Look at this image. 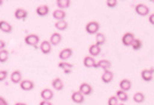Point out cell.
I'll return each instance as SVG.
<instances>
[{
	"label": "cell",
	"mask_w": 154,
	"mask_h": 105,
	"mask_svg": "<svg viewBox=\"0 0 154 105\" xmlns=\"http://www.w3.org/2000/svg\"><path fill=\"white\" fill-rule=\"evenodd\" d=\"M24 41H26V44L28 46H31L33 48H38V44L39 41H40V38H39L38 34H36V33H30V34L26 35Z\"/></svg>",
	"instance_id": "6da1fadb"
},
{
	"label": "cell",
	"mask_w": 154,
	"mask_h": 105,
	"mask_svg": "<svg viewBox=\"0 0 154 105\" xmlns=\"http://www.w3.org/2000/svg\"><path fill=\"white\" fill-rule=\"evenodd\" d=\"M99 30H100V24L97 21H90L85 25V31L89 34H97L99 33Z\"/></svg>",
	"instance_id": "7a4b0ae2"
},
{
	"label": "cell",
	"mask_w": 154,
	"mask_h": 105,
	"mask_svg": "<svg viewBox=\"0 0 154 105\" xmlns=\"http://www.w3.org/2000/svg\"><path fill=\"white\" fill-rule=\"evenodd\" d=\"M135 12L139 16H147L149 14V8L145 4H138L135 6Z\"/></svg>",
	"instance_id": "3957f363"
},
{
	"label": "cell",
	"mask_w": 154,
	"mask_h": 105,
	"mask_svg": "<svg viewBox=\"0 0 154 105\" xmlns=\"http://www.w3.org/2000/svg\"><path fill=\"white\" fill-rule=\"evenodd\" d=\"M135 34L132 32H125L122 35V44L125 47H131L132 45V41L135 40Z\"/></svg>",
	"instance_id": "277c9868"
},
{
	"label": "cell",
	"mask_w": 154,
	"mask_h": 105,
	"mask_svg": "<svg viewBox=\"0 0 154 105\" xmlns=\"http://www.w3.org/2000/svg\"><path fill=\"white\" fill-rule=\"evenodd\" d=\"M153 74H154V69H144L140 73V77L144 81H152L153 80Z\"/></svg>",
	"instance_id": "5b68a950"
},
{
	"label": "cell",
	"mask_w": 154,
	"mask_h": 105,
	"mask_svg": "<svg viewBox=\"0 0 154 105\" xmlns=\"http://www.w3.org/2000/svg\"><path fill=\"white\" fill-rule=\"evenodd\" d=\"M71 56H72V49L71 48H63L59 54V58L61 59V62H67Z\"/></svg>",
	"instance_id": "8992f818"
},
{
	"label": "cell",
	"mask_w": 154,
	"mask_h": 105,
	"mask_svg": "<svg viewBox=\"0 0 154 105\" xmlns=\"http://www.w3.org/2000/svg\"><path fill=\"white\" fill-rule=\"evenodd\" d=\"M79 92L83 94L84 96H89L92 94L93 92V88H92V86L90 84H88V82H82L81 85H79V89H78Z\"/></svg>",
	"instance_id": "52a82bcc"
},
{
	"label": "cell",
	"mask_w": 154,
	"mask_h": 105,
	"mask_svg": "<svg viewBox=\"0 0 154 105\" xmlns=\"http://www.w3.org/2000/svg\"><path fill=\"white\" fill-rule=\"evenodd\" d=\"M20 87H21L22 90L30 92V90H32V89L35 88V84H33V81L29 80V79H24V80H22V81L20 82Z\"/></svg>",
	"instance_id": "ba28073f"
},
{
	"label": "cell",
	"mask_w": 154,
	"mask_h": 105,
	"mask_svg": "<svg viewBox=\"0 0 154 105\" xmlns=\"http://www.w3.org/2000/svg\"><path fill=\"white\" fill-rule=\"evenodd\" d=\"M14 16L15 18L19 21H24L28 17V12L24 8H16V10L14 12Z\"/></svg>",
	"instance_id": "9c48e42d"
},
{
	"label": "cell",
	"mask_w": 154,
	"mask_h": 105,
	"mask_svg": "<svg viewBox=\"0 0 154 105\" xmlns=\"http://www.w3.org/2000/svg\"><path fill=\"white\" fill-rule=\"evenodd\" d=\"M40 97H42L43 101H50V102H51V99L54 97L53 90L50 89V88H45V89H43V90L40 92Z\"/></svg>",
	"instance_id": "30bf717a"
},
{
	"label": "cell",
	"mask_w": 154,
	"mask_h": 105,
	"mask_svg": "<svg viewBox=\"0 0 154 105\" xmlns=\"http://www.w3.org/2000/svg\"><path fill=\"white\" fill-rule=\"evenodd\" d=\"M84 96L82 92H72V94H71V101L74 102V103H76V104H82V103H84Z\"/></svg>",
	"instance_id": "8fae6325"
},
{
	"label": "cell",
	"mask_w": 154,
	"mask_h": 105,
	"mask_svg": "<svg viewBox=\"0 0 154 105\" xmlns=\"http://www.w3.org/2000/svg\"><path fill=\"white\" fill-rule=\"evenodd\" d=\"M40 52H43V54H50L52 52V45L51 42H50V40H44V41H42V44H40Z\"/></svg>",
	"instance_id": "7c38bea8"
},
{
	"label": "cell",
	"mask_w": 154,
	"mask_h": 105,
	"mask_svg": "<svg viewBox=\"0 0 154 105\" xmlns=\"http://www.w3.org/2000/svg\"><path fill=\"white\" fill-rule=\"evenodd\" d=\"M83 65L85 66V67H89V69H90V67H96V69L98 67V66H97L96 59L93 58L92 56H90V55H89V56H85L83 58Z\"/></svg>",
	"instance_id": "4fadbf2b"
},
{
	"label": "cell",
	"mask_w": 154,
	"mask_h": 105,
	"mask_svg": "<svg viewBox=\"0 0 154 105\" xmlns=\"http://www.w3.org/2000/svg\"><path fill=\"white\" fill-rule=\"evenodd\" d=\"M114 79V73L112 72L110 70H107V71H103V75H101V81L103 84H110Z\"/></svg>",
	"instance_id": "5bb4252c"
},
{
	"label": "cell",
	"mask_w": 154,
	"mask_h": 105,
	"mask_svg": "<svg viewBox=\"0 0 154 105\" xmlns=\"http://www.w3.org/2000/svg\"><path fill=\"white\" fill-rule=\"evenodd\" d=\"M0 31H2L4 33H11L13 31V26L9 22L7 21H0Z\"/></svg>",
	"instance_id": "9a60e30c"
},
{
	"label": "cell",
	"mask_w": 154,
	"mask_h": 105,
	"mask_svg": "<svg viewBox=\"0 0 154 105\" xmlns=\"http://www.w3.org/2000/svg\"><path fill=\"white\" fill-rule=\"evenodd\" d=\"M119 86H120V89L121 90H123V92H129L131 89V87H132V82L129 79H122L120 81Z\"/></svg>",
	"instance_id": "2e32d148"
},
{
	"label": "cell",
	"mask_w": 154,
	"mask_h": 105,
	"mask_svg": "<svg viewBox=\"0 0 154 105\" xmlns=\"http://www.w3.org/2000/svg\"><path fill=\"white\" fill-rule=\"evenodd\" d=\"M100 52H101V47L98 46L97 44L90 45V47H89V54H90V56L96 57L98 55H100Z\"/></svg>",
	"instance_id": "e0dca14e"
},
{
	"label": "cell",
	"mask_w": 154,
	"mask_h": 105,
	"mask_svg": "<svg viewBox=\"0 0 154 105\" xmlns=\"http://www.w3.org/2000/svg\"><path fill=\"white\" fill-rule=\"evenodd\" d=\"M50 13V7L47 6V5H40L36 8V14L40 16V17H43V16H46L47 14Z\"/></svg>",
	"instance_id": "ac0fdd59"
},
{
	"label": "cell",
	"mask_w": 154,
	"mask_h": 105,
	"mask_svg": "<svg viewBox=\"0 0 154 105\" xmlns=\"http://www.w3.org/2000/svg\"><path fill=\"white\" fill-rule=\"evenodd\" d=\"M58 66H59V69H61L66 74L70 73L71 70H72V67H74V65H72L71 63H68V62H60L58 64Z\"/></svg>",
	"instance_id": "d6986e66"
},
{
	"label": "cell",
	"mask_w": 154,
	"mask_h": 105,
	"mask_svg": "<svg viewBox=\"0 0 154 105\" xmlns=\"http://www.w3.org/2000/svg\"><path fill=\"white\" fill-rule=\"evenodd\" d=\"M97 66H98L99 69L103 70V71H107V70H110L112 63H110V61H108V59H100V61L97 63Z\"/></svg>",
	"instance_id": "ffe728a7"
},
{
	"label": "cell",
	"mask_w": 154,
	"mask_h": 105,
	"mask_svg": "<svg viewBox=\"0 0 154 105\" xmlns=\"http://www.w3.org/2000/svg\"><path fill=\"white\" fill-rule=\"evenodd\" d=\"M22 72L19 71V70H16V71H13L12 74H11V81L13 82V84H20L21 81H22Z\"/></svg>",
	"instance_id": "44dd1931"
},
{
	"label": "cell",
	"mask_w": 154,
	"mask_h": 105,
	"mask_svg": "<svg viewBox=\"0 0 154 105\" xmlns=\"http://www.w3.org/2000/svg\"><path fill=\"white\" fill-rule=\"evenodd\" d=\"M61 39H62L61 34L59 32H54L52 33V35L50 37V42H51L52 46H58L59 44L61 42Z\"/></svg>",
	"instance_id": "7402d4cb"
},
{
	"label": "cell",
	"mask_w": 154,
	"mask_h": 105,
	"mask_svg": "<svg viewBox=\"0 0 154 105\" xmlns=\"http://www.w3.org/2000/svg\"><path fill=\"white\" fill-rule=\"evenodd\" d=\"M52 87H53V89H55V90H58V92L62 90L64 87L62 79H60V78L53 79V81H52Z\"/></svg>",
	"instance_id": "603a6c76"
},
{
	"label": "cell",
	"mask_w": 154,
	"mask_h": 105,
	"mask_svg": "<svg viewBox=\"0 0 154 105\" xmlns=\"http://www.w3.org/2000/svg\"><path fill=\"white\" fill-rule=\"evenodd\" d=\"M116 98L119 99V102H121V103H124V102H127L129 99V95L127 94V92H123L121 89H119L115 94Z\"/></svg>",
	"instance_id": "cb8c5ba5"
},
{
	"label": "cell",
	"mask_w": 154,
	"mask_h": 105,
	"mask_svg": "<svg viewBox=\"0 0 154 105\" xmlns=\"http://www.w3.org/2000/svg\"><path fill=\"white\" fill-rule=\"evenodd\" d=\"M53 17L57 21H64L66 18V12L62 9H55L53 12Z\"/></svg>",
	"instance_id": "d4e9b609"
},
{
	"label": "cell",
	"mask_w": 154,
	"mask_h": 105,
	"mask_svg": "<svg viewBox=\"0 0 154 105\" xmlns=\"http://www.w3.org/2000/svg\"><path fill=\"white\" fill-rule=\"evenodd\" d=\"M94 44H97L98 46H103V45H105L106 44V35L103 34V33L99 32L96 34V42Z\"/></svg>",
	"instance_id": "484cf974"
},
{
	"label": "cell",
	"mask_w": 154,
	"mask_h": 105,
	"mask_svg": "<svg viewBox=\"0 0 154 105\" xmlns=\"http://www.w3.org/2000/svg\"><path fill=\"white\" fill-rule=\"evenodd\" d=\"M54 26H55V29L59 30V31H64L68 27V23L66 21H57Z\"/></svg>",
	"instance_id": "4316f807"
},
{
	"label": "cell",
	"mask_w": 154,
	"mask_h": 105,
	"mask_svg": "<svg viewBox=\"0 0 154 105\" xmlns=\"http://www.w3.org/2000/svg\"><path fill=\"white\" fill-rule=\"evenodd\" d=\"M134 101H135V103H137V104L144 103V101H145V94L140 92H136L135 95H134Z\"/></svg>",
	"instance_id": "83f0119b"
},
{
	"label": "cell",
	"mask_w": 154,
	"mask_h": 105,
	"mask_svg": "<svg viewBox=\"0 0 154 105\" xmlns=\"http://www.w3.org/2000/svg\"><path fill=\"white\" fill-rule=\"evenodd\" d=\"M70 0H58L57 1V6L59 7V9H62L63 10L64 8H68L70 6Z\"/></svg>",
	"instance_id": "f1b7e54d"
},
{
	"label": "cell",
	"mask_w": 154,
	"mask_h": 105,
	"mask_svg": "<svg viewBox=\"0 0 154 105\" xmlns=\"http://www.w3.org/2000/svg\"><path fill=\"white\" fill-rule=\"evenodd\" d=\"M9 58V52L8 50L6 49H2V50H0V63H5L7 62Z\"/></svg>",
	"instance_id": "f546056e"
},
{
	"label": "cell",
	"mask_w": 154,
	"mask_h": 105,
	"mask_svg": "<svg viewBox=\"0 0 154 105\" xmlns=\"http://www.w3.org/2000/svg\"><path fill=\"white\" fill-rule=\"evenodd\" d=\"M131 47H132L134 50H139V49H141V47H143V41L140 39H138V38H135V40L132 41Z\"/></svg>",
	"instance_id": "4dcf8cb0"
},
{
	"label": "cell",
	"mask_w": 154,
	"mask_h": 105,
	"mask_svg": "<svg viewBox=\"0 0 154 105\" xmlns=\"http://www.w3.org/2000/svg\"><path fill=\"white\" fill-rule=\"evenodd\" d=\"M120 103L119 99L116 98V96H110L108 98V105H117Z\"/></svg>",
	"instance_id": "1f68e13d"
},
{
	"label": "cell",
	"mask_w": 154,
	"mask_h": 105,
	"mask_svg": "<svg viewBox=\"0 0 154 105\" xmlns=\"http://www.w3.org/2000/svg\"><path fill=\"white\" fill-rule=\"evenodd\" d=\"M117 0H107L106 1V5L109 7V8H114V7L117 6Z\"/></svg>",
	"instance_id": "d6a6232c"
},
{
	"label": "cell",
	"mask_w": 154,
	"mask_h": 105,
	"mask_svg": "<svg viewBox=\"0 0 154 105\" xmlns=\"http://www.w3.org/2000/svg\"><path fill=\"white\" fill-rule=\"evenodd\" d=\"M8 77V73L6 70H0V81H5Z\"/></svg>",
	"instance_id": "836d02e7"
},
{
	"label": "cell",
	"mask_w": 154,
	"mask_h": 105,
	"mask_svg": "<svg viewBox=\"0 0 154 105\" xmlns=\"http://www.w3.org/2000/svg\"><path fill=\"white\" fill-rule=\"evenodd\" d=\"M0 105H8V102L2 96H0Z\"/></svg>",
	"instance_id": "e575fe53"
},
{
	"label": "cell",
	"mask_w": 154,
	"mask_h": 105,
	"mask_svg": "<svg viewBox=\"0 0 154 105\" xmlns=\"http://www.w3.org/2000/svg\"><path fill=\"white\" fill-rule=\"evenodd\" d=\"M148 22H149L152 25H154V13L151 14V15L148 16Z\"/></svg>",
	"instance_id": "d590c367"
},
{
	"label": "cell",
	"mask_w": 154,
	"mask_h": 105,
	"mask_svg": "<svg viewBox=\"0 0 154 105\" xmlns=\"http://www.w3.org/2000/svg\"><path fill=\"white\" fill-rule=\"evenodd\" d=\"M39 105H53V104H52L50 101H42V102L39 103Z\"/></svg>",
	"instance_id": "8d00e7d4"
},
{
	"label": "cell",
	"mask_w": 154,
	"mask_h": 105,
	"mask_svg": "<svg viewBox=\"0 0 154 105\" xmlns=\"http://www.w3.org/2000/svg\"><path fill=\"white\" fill-rule=\"evenodd\" d=\"M5 46H6V44L2 41V40L0 39V50H2V49H5Z\"/></svg>",
	"instance_id": "74e56055"
},
{
	"label": "cell",
	"mask_w": 154,
	"mask_h": 105,
	"mask_svg": "<svg viewBox=\"0 0 154 105\" xmlns=\"http://www.w3.org/2000/svg\"><path fill=\"white\" fill-rule=\"evenodd\" d=\"M14 105H28L26 103H23V102H17V103H15Z\"/></svg>",
	"instance_id": "f35d334b"
},
{
	"label": "cell",
	"mask_w": 154,
	"mask_h": 105,
	"mask_svg": "<svg viewBox=\"0 0 154 105\" xmlns=\"http://www.w3.org/2000/svg\"><path fill=\"white\" fill-rule=\"evenodd\" d=\"M2 4H4V1H2V0H0V6H1Z\"/></svg>",
	"instance_id": "ab89813d"
},
{
	"label": "cell",
	"mask_w": 154,
	"mask_h": 105,
	"mask_svg": "<svg viewBox=\"0 0 154 105\" xmlns=\"http://www.w3.org/2000/svg\"><path fill=\"white\" fill-rule=\"evenodd\" d=\"M117 105H125V104H124V103H121V102H120V103H119Z\"/></svg>",
	"instance_id": "60d3db41"
}]
</instances>
